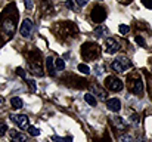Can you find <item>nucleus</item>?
<instances>
[{"instance_id":"f257e3e1","label":"nucleus","mask_w":152,"mask_h":142,"mask_svg":"<svg viewBox=\"0 0 152 142\" xmlns=\"http://www.w3.org/2000/svg\"><path fill=\"white\" fill-rule=\"evenodd\" d=\"M105 85H106V88H108L109 90H112V92H120V90L123 89V82H121L120 79H117V77H112V76L105 80Z\"/></svg>"},{"instance_id":"f03ea898","label":"nucleus","mask_w":152,"mask_h":142,"mask_svg":"<svg viewBox=\"0 0 152 142\" xmlns=\"http://www.w3.org/2000/svg\"><path fill=\"white\" fill-rule=\"evenodd\" d=\"M31 31H33V21L28 19V18H25L22 21L21 27H19V33H21L22 37H30L31 36Z\"/></svg>"},{"instance_id":"7ed1b4c3","label":"nucleus","mask_w":152,"mask_h":142,"mask_svg":"<svg viewBox=\"0 0 152 142\" xmlns=\"http://www.w3.org/2000/svg\"><path fill=\"white\" fill-rule=\"evenodd\" d=\"M129 88L134 95H140L143 92V83L140 79H132L129 83Z\"/></svg>"},{"instance_id":"20e7f679","label":"nucleus","mask_w":152,"mask_h":142,"mask_svg":"<svg viewBox=\"0 0 152 142\" xmlns=\"http://www.w3.org/2000/svg\"><path fill=\"white\" fill-rule=\"evenodd\" d=\"M120 50V45H118V42L117 40H114V39H106L105 40V52L106 53H117Z\"/></svg>"},{"instance_id":"39448f33","label":"nucleus","mask_w":152,"mask_h":142,"mask_svg":"<svg viewBox=\"0 0 152 142\" xmlns=\"http://www.w3.org/2000/svg\"><path fill=\"white\" fill-rule=\"evenodd\" d=\"M10 120L12 121H15L18 126H19V129H28V117L27 116H24V114H21V116H10Z\"/></svg>"},{"instance_id":"423d86ee","label":"nucleus","mask_w":152,"mask_h":142,"mask_svg":"<svg viewBox=\"0 0 152 142\" xmlns=\"http://www.w3.org/2000/svg\"><path fill=\"white\" fill-rule=\"evenodd\" d=\"M105 18H106L105 9H102L101 6H96V7L93 9V12H92V19H93L95 22H102Z\"/></svg>"},{"instance_id":"0eeeda50","label":"nucleus","mask_w":152,"mask_h":142,"mask_svg":"<svg viewBox=\"0 0 152 142\" xmlns=\"http://www.w3.org/2000/svg\"><path fill=\"white\" fill-rule=\"evenodd\" d=\"M3 31H4V34H6L7 39H10L13 36V33H15V24H13L12 19H6L3 22Z\"/></svg>"},{"instance_id":"6e6552de","label":"nucleus","mask_w":152,"mask_h":142,"mask_svg":"<svg viewBox=\"0 0 152 142\" xmlns=\"http://www.w3.org/2000/svg\"><path fill=\"white\" fill-rule=\"evenodd\" d=\"M9 138L12 142H27V136L24 133H21L19 130H15V129L9 130Z\"/></svg>"},{"instance_id":"1a4fd4ad","label":"nucleus","mask_w":152,"mask_h":142,"mask_svg":"<svg viewBox=\"0 0 152 142\" xmlns=\"http://www.w3.org/2000/svg\"><path fill=\"white\" fill-rule=\"evenodd\" d=\"M106 107H108V110H109V111L118 113V111L121 110V102H120V99L112 98V99H108V101H106Z\"/></svg>"},{"instance_id":"9d476101","label":"nucleus","mask_w":152,"mask_h":142,"mask_svg":"<svg viewBox=\"0 0 152 142\" xmlns=\"http://www.w3.org/2000/svg\"><path fill=\"white\" fill-rule=\"evenodd\" d=\"M112 123H114V126H115L117 129H120V130H124V129H126V121H124L121 117H114V118H112Z\"/></svg>"},{"instance_id":"9b49d317","label":"nucleus","mask_w":152,"mask_h":142,"mask_svg":"<svg viewBox=\"0 0 152 142\" xmlns=\"http://www.w3.org/2000/svg\"><path fill=\"white\" fill-rule=\"evenodd\" d=\"M92 92L95 95H98L101 99H105V98H106V92H105L102 88H99L98 85H93V86H92Z\"/></svg>"},{"instance_id":"f8f14e48","label":"nucleus","mask_w":152,"mask_h":142,"mask_svg":"<svg viewBox=\"0 0 152 142\" xmlns=\"http://www.w3.org/2000/svg\"><path fill=\"white\" fill-rule=\"evenodd\" d=\"M105 34H108V28H106L105 25H99V27L95 28V36H96V37H102V36H105Z\"/></svg>"},{"instance_id":"ddd939ff","label":"nucleus","mask_w":152,"mask_h":142,"mask_svg":"<svg viewBox=\"0 0 152 142\" xmlns=\"http://www.w3.org/2000/svg\"><path fill=\"white\" fill-rule=\"evenodd\" d=\"M117 61L121 64V67L124 68V71H126V70H129V68L132 67V62H130V59H127V58H118Z\"/></svg>"},{"instance_id":"4468645a","label":"nucleus","mask_w":152,"mask_h":142,"mask_svg":"<svg viewBox=\"0 0 152 142\" xmlns=\"http://www.w3.org/2000/svg\"><path fill=\"white\" fill-rule=\"evenodd\" d=\"M10 105H12V108H22V99H19V98H12L10 99Z\"/></svg>"},{"instance_id":"2eb2a0df","label":"nucleus","mask_w":152,"mask_h":142,"mask_svg":"<svg viewBox=\"0 0 152 142\" xmlns=\"http://www.w3.org/2000/svg\"><path fill=\"white\" fill-rule=\"evenodd\" d=\"M46 67H48L49 74L53 76V74H55V68H53V58H46Z\"/></svg>"},{"instance_id":"dca6fc26","label":"nucleus","mask_w":152,"mask_h":142,"mask_svg":"<svg viewBox=\"0 0 152 142\" xmlns=\"http://www.w3.org/2000/svg\"><path fill=\"white\" fill-rule=\"evenodd\" d=\"M111 68H112L115 73H124V68L121 67V64H120L118 61H114V62L111 64Z\"/></svg>"},{"instance_id":"f3484780","label":"nucleus","mask_w":152,"mask_h":142,"mask_svg":"<svg viewBox=\"0 0 152 142\" xmlns=\"http://www.w3.org/2000/svg\"><path fill=\"white\" fill-rule=\"evenodd\" d=\"M84 99H86V102L89 104V105H92V107H95L96 105V99H95V96L90 93H86L84 95Z\"/></svg>"},{"instance_id":"a211bd4d","label":"nucleus","mask_w":152,"mask_h":142,"mask_svg":"<svg viewBox=\"0 0 152 142\" xmlns=\"http://www.w3.org/2000/svg\"><path fill=\"white\" fill-rule=\"evenodd\" d=\"M55 67H56L58 71H62V70L65 68V62H64V59H61V58L55 59Z\"/></svg>"},{"instance_id":"6ab92c4d","label":"nucleus","mask_w":152,"mask_h":142,"mask_svg":"<svg viewBox=\"0 0 152 142\" xmlns=\"http://www.w3.org/2000/svg\"><path fill=\"white\" fill-rule=\"evenodd\" d=\"M78 71H81L83 74H89L90 73V68L86 64H78Z\"/></svg>"},{"instance_id":"aec40b11","label":"nucleus","mask_w":152,"mask_h":142,"mask_svg":"<svg viewBox=\"0 0 152 142\" xmlns=\"http://www.w3.org/2000/svg\"><path fill=\"white\" fill-rule=\"evenodd\" d=\"M28 133L33 135V136H39L40 135V130L37 127H34V126H28Z\"/></svg>"},{"instance_id":"412c9836","label":"nucleus","mask_w":152,"mask_h":142,"mask_svg":"<svg viewBox=\"0 0 152 142\" xmlns=\"http://www.w3.org/2000/svg\"><path fill=\"white\" fill-rule=\"evenodd\" d=\"M118 30H120V33H121V34H127V33L130 31V27H129V25H126V24H120Z\"/></svg>"},{"instance_id":"4be33fe9","label":"nucleus","mask_w":152,"mask_h":142,"mask_svg":"<svg viewBox=\"0 0 152 142\" xmlns=\"http://www.w3.org/2000/svg\"><path fill=\"white\" fill-rule=\"evenodd\" d=\"M52 139L55 142H71L72 141V138H59V136H55V135L52 136Z\"/></svg>"},{"instance_id":"5701e85b","label":"nucleus","mask_w":152,"mask_h":142,"mask_svg":"<svg viewBox=\"0 0 152 142\" xmlns=\"http://www.w3.org/2000/svg\"><path fill=\"white\" fill-rule=\"evenodd\" d=\"M134 40H136V43H137V45H140L142 47L146 46V42H145V39H143L142 36H136V39H134Z\"/></svg>"},{"instance_id":"b1692460","label":"nucleus","mask_w":152,"mask_h":142,"mask_svg":"<svg viewBox=\"0 0 152 142\" xmlns=\"http://www.w3.org/2000/svg\"><path fill=\"white\" fill-rule=\"evenodd\" d=\"M27 83H28V88H30L31 92H36V90H37V88H36V82H34V80H28Z\"/></svg>"},{"instance_id":"393cba45","label":"nucleus","mask_w":152,"mask_h":142,"mask_svg":"<svg viewBox=\"0 0 152 142\" xmlns=\"http://www.w3.org/2000/svg\"><path fill=\"white\" fill-rule=\"evenodd\" d=\"M6 130H7V127H6V124H4L3 121H0V136H3V135H6Z\"/></svg>"},{"instance_id":"a878e982","label":"nucleus","mask_w":152,"mask_h":142,"mask_svg":"<svg viewBox=\"0 0 152 142\" xmlns=\"http://www.w3.org/2000/svg\"><path fill=\"white\" fill-rule=\"evenodd\" d=\"M120 142H133V139L129 135H123V136H120Z\"/></svg>"},{"instance_id":"bb28decb","label":"nucleus","mask_w":152,"mask_h":142,"mask_svg":"<svg viewBox=\"0 0 152 142\" xmlns=\"http://www.w3.org/2000/svg\"><path fill=\"white\" fill-rule=\"evenodd\" d=\"M16 74H18L19 77H22V79H27V74H25V71H24L22 68H16Z\"/></svg>"},{"instance_id":"cd10ccee","label":"nucleus","mask_w":152,"mask_h":142,"mask_svg":"<svg viewBox=\"0 0 152 142\" xmlns=\"http://www.w3.org/2000/svg\"><path fill=\"white\" fill-rule=\"evenodd\" d=\"M25 7L30 10V9H33V0H25Z\"/></svg>"},{"instance_id":"c85d7f7f","label":"nucleus","mask_w":152,"mask_h":142,"mask_svg":"<svg viewBox=\"0 0 152 142\" xmlns=\"http://www.w3.org/2000/svg\"><path fill=\"white\" fill-rule=\"evenodd\" d=\"M75 3H77L78 6H86V4L89 3V0H75Z\"/></svg>"},{"instance_id":"c756f323","label":"nucleus","mask_w":152,"mask_h":142,"mask_svg":"<svg viewBox=\"0 0 152 142\" xmlns=\"http://www.w3.org/2000/svg\"><path fill=\"white\" fill-rule=\"evenodd\" d=\"M142 3L146 6V7H149V9H152V0H142Z\"/></svg>"},{"instance_id":"7c9ffc66","label":"nucleus","mask_w":152,"mask_h":142,"mask_svg":"<svg viewBox=\"0 0 152 142\" xmlns=\"http://www.w3.org/2000/svg\"><path fill=\"white\" fill-rule=\"evenodd\" d=\"M66 6H68L69 9H74V4H72V1H69V0L66 1Z\"/></svg>"},{"instance_id":"2f4dec72","label":"nucleus","mask_w":152,"mask_h":142,"mask_svg":"<svg viewBox=\"0 0 152 142\" xmlns=\"http://www.w3.org/2000/svg\"><path fill=\"white\" fill-rule=\"evenodd\" d=\"M132 121H133V123H139V117L133 116V117H132Z\"/></svg>"},{"instance_id":"473e14b6","label":"nucleus","mask_w":152,"mask_h":142,"mask_svg":"<svg viewBox=\"0 0 152 142\" xmlns=\"http://www.w3.org/2000/svg\"><path fill=\"white\" fill-rule=\"evenodd\" d=\"M1 102H3V98H1V96H0V104H1Z\"/></svg>"},{"instance_id":"72a5a7b5","label":"nucleus","mask_w":152,"mask_h":142,"mask_svg":"<svg viewBox=\"0 0 152 142\" xmlns=\"http://www.w3.org/2000/svg\"><path fill=\"white\" fill-rule=\"evenodd\" d=\"M140 142H146V141H145V139H143V138H142V139H140Z\"/></svg>"}]
</instances>
